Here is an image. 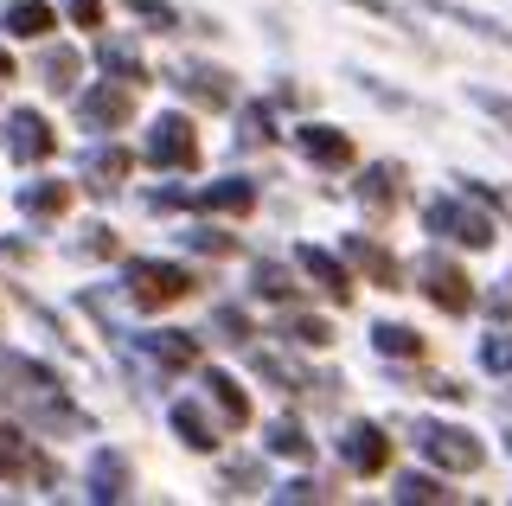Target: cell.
<instances>
[{
	"instance_id": "cell-16",
	"label": "cell",
	"mask_w": 512,
	"mask_h": 506,
	"mask_svg": "<svg viewBox=\"0 0 512 506\" xmlns=\"http://www.w3.org/2000/svg\"><path fill=\"white\" fill-rule=\"evenodd\" d=\"M135 346L154 359L160 372H186V366H199V340L180 334V327H154V334H135Z\"/></svg>"
},
{
	"instance_id": "cell-37",
	"label": "cell",
	"mask_w": 512,
	"mask_h": 506,
	"mask_svg": "<svg viewBox=\"0 0 512 506\" xmlns=\"http://www.w3.org/2000/svg\"><path fill=\"white\" fill-rule=\"evenodd\" d=\"M480 366H487L493 378H506L512 372V334H487V340H480Z\"/></svg>"
},
{
	"instance_id": "cell-29",
	"label": "cell",
	"mask_w": 512,
	"mask_h": 506,
	"mask_svg": "<svg viewBox=\"0 0 512 506\" xmlns=\"http://www.w3.org/2000/svg\"><path fill=\"white\" fill-rule=\"evenodd\" d=\"M237 148H276V122H269L263 103H244L237 109V129H231Z\"/></svg>"
},
{
	"instance_id": "cell-12",
	"label": "cell",
	"mask_w": 512,
	"mask_h": 506,
	"mask_svg": "<svg viewBox=\"0 0 512 506\" xmlns=\"http://www.w3.org/2000/svg\"><path fill=\"white\" fill-rule=\"evenodd\" d=\"M340 462L352 468V474H384L391 468V436L378 430V423H346L340 430Z\"/></svg>"
},
{
	"instance_id": "cell-26",
	"label": "cell",
	"mask_w": 512,
	"mask_h": 506,
	"mask_svg": "<svg viewBox=\"0 0 512 506\" xmlns=\"http://www.w3.org/2000/svg\"><path fill=\"white\" fill-rule=\"evenodd\" d=\"M77 71H84V58H77L71 45H52V52L39 58V84L52 90V97H71V90H77Z\"/></svg>"
},
{
	"instance_id": "cell-8",
	"label": "cell",
	"mask_w": 512,
	"mask_h": 506,
	"mask_svg": "<svg viewBox=\"0 0 512 506\" xmlns=\"http://www.w3.org/2000/svg\"><path fill=\"white\" fill-rule=\"evenodd\" d=\"M0 481H45V487L58 481V468L32 449V436L20 423H0Z\"/></svg>"
},
{
	"instance_id": "cell-31",
	"label": "cell",
	"mask_w": 512,
	"mask_h": 506,
	"mask_svg": "<svg viewBox=\"0 0 512 506\" xmlns=\"http://www.w3.org/2000/svg\"><path fill=\"white\" fill-rule=\"evenodd\" d=\"M250 289L263 295V302H295V276H288V263H276V257H263L250 270Z\"/></svg>"
},
{
	"instance_id": "cell-13",
	"label": "cell",
	"mask_w": 512,
	"mask_h": 506,
	"mask_svg": "<svg viewBox=\"0 0 512 506\" xmlns=\"http://www.w3.org/2000/svg\"><path fill=\"white\" fill-rule=\"evenodd\" d=\"M352 199H359L372 218H391L397 205H404V167H397V161H378V167H365L359 180H352Z\"/></svg>"
},
{
	"instance_id": "cell-4",
	"label": "cell",
	"mask_w": 512,
	"mask_h": 506,
	"mask_svg": "<svg viewBox=\"0 0 512 506\" xmlns=\"http://www.w3.org/2000/svg\"><path fill=\"white\" fill-rule=\"evenodd\" d=\"M141 161L160 167V173H192L199 167V135H192V122L186 116H154L148 141H141Z\"/></svg>"
},
{
	"instance_id": "cell-2",
	"label": "cell",
	"mask_w": 512,
	"mask_h": 506,
	"mask_svg": "<svg viewBox=\"0 0 512 506\" xmlns=\"http://www.w3.org/2000/svg\"><path fill=\"white\" fill-rule=\"evenodd\" d=\"M122 289H128V302H135V308H173V302H186V295L199 289V276H192L186 263L128 257V270H122Z\"/></svg>"
},
{
	"instance_id": "cell-5",
	"label": "cell",
	"mask_w": 512,
	"mask_h": 506,
	"mask_svg": "<svg viewBox=\"0 0 512 506\" xmlns=\"http://www.w3.org/2000/svg\"><path fill=\"white\" fill-rule=\"evenodd\" d=\"M416 282H423V295H429L442 314H468V308H474L468 270H461L455 257H442V250H423V257H416Z\"/></svg>"
},
{
	"instance_id": "cell-18",
	"label": "cell",
	"mask_w": 512,
	"mask_h": 506,
	"mask_svg": "<svg viewBox=\"0 0 512 506\" xmlns=\"http://www.w3.org/2000/svg\"><path fill=\"white\" fill-rule=\"evenodd\" d=\"M250 366H256V378H269V385H282V391H320V385H333L327 372H308L301 359H282V353H250Z\"/></svg>"
},
{
	"instance_id": "cell-24",
	"label": "cell",
	"mask_w": 512,
	"mask_h": 506,
	"mask_svg": "<svg viewBox=\"0 0 512 506\" xmlns=\"http://www.w3.org/2000/svg\"><path fill=\"white\" fill-rule=\"evenodd\" d=\"M0 26H7L13 39H45L58 26V13L45 7V0H7V20H0Z\"/></svg>"
},
{
	"instance_id": "cell-27",
	"label": "cell",
	"mask_w": 512,
	"mask_h": 506,
	"mask_svg": "<svg viewBox=\"0 0 512 506\" xmlns=\"http://www.w3.org/2000/svg\"><path fill=\"white\" fill-rule=\"evenodd\" d=\"M269 455H282V462H314V436L301 430L295 417H276L269 423Z\"/></svg>"
},
{
	"instance_id": "cell-17",
	"label": "cell",
	"mask_w": 512,
	"mask_h": 506,
	"mask_svg": "<svg viewBox=\"0 0 512 506\" xmlns=\"http://www.w3.org/2000/svg\"><path fill=\"white\" fill-rule=\"evenodd\" d=\"M295 148L308 154L314 167H327V173L352 167V141H346L340 129H327V122H301V129H295Z\"/></svg>"
},
{
	"instance_id": "cell-45",
	"label": "cell",
	"mask_w": 512,
	"mask_h": 506,
	"mask_svg": "<svg viewBox=\"0 0 512 506\" xmlns=\"http://www.w3.org/2000/svg\"><path fill=\"white\" fill-rule=\"evenodd\" d=\"M493 314H512V282H506V289H493Z\"/></svg>"
},
{
	"instance_id": "cell-38",
	"label": "cell",
	"mask_w": 512,
	"mask_h": 506,
	"mask_svg": "<svg viewBox=\"0 0 512 506\" xmlns=\"http://www.w3.org/2000/svg\"><path fill=\"white\" fill-rule=\"evenodd\" d=\"M256 487H263V468H256V462H231V468H224V487H218V494L231 500V494H256Z\"/></svg>"
},
{
	"instance_id": "cell-15",
	"label": "cell",
	"mask_w": 512,
	"mask_h": 506,
	"mask_svg": "<svg viewBox=\"0 0 512 506\" xmlns=\"http://www.w3.org/2000/svg\"><path fill=\"white\" fill-rule=\"evenodd\" d=\"M186 205H192V212H218V218H250V212H256V186L231 173V180L199 186V193H192Z\"/></svg>"
},
{
	"instance_id": "cell-28",
	"label": "cell",
	"mask_w": 512,
	"mask_h": 506,
	"mask_svg": "<svg viewBox=\"0 0 512 506\" xmlns=\"http://www.w3.org/2000/svg\"><path fill=\"white\" fill-rule=\"evenodd\" d=\"M372 346H378L384 359H423V334L404 327V321H378L372 327Z\"/></svg>"
},
{
	"instance_id": "cell-30",
	"label": "cell",
	"mask_w": 512,
	"mask_h": 506,
	"mask_svg": "<svg viewBox=\"0 0 512 506\" xmlns=\"http://www.w3.org/2000/svg\"><path fill=\"white\" fill-rule=\"evenodd\" d=\"M391 500L397 506H436V500H455V494H448L436 474H397V481H391Z\"/></svg>"
},
{
	"instance_id": "cell-42",
	"label": "cell",
	"mask_w": 512,
	"mask_h": 506,
	"mask_svg": "<svg viewBox=\"0 0 512 506\" xmlns=\"http://www.w3.org/2000/svg\"><path fill=\"white\" fill-rule=\"evenodd\" d=\"M423 391H436V398H448V404H461V398H468V385H455V378H429Z\"/></svg>"
},
{
	"instance_id": "cell-41",
	"label": "cell",
	"mask_w": 512,
	"mask_h": 506,
	"mask_svg": "<svg viewBox=\"0 0 512 506\" xmlns=\"http://www.w3.org/2000/svg\"><path fill=\"white\" fill-rule=\"evenodd\" d=\"M64 13H71L84 33H90V26H103V0H64Z\"/></svg>"
},
{
	"instance_id": "cell-35",
	"label": "cell",
	"mask_w": 512,
	"mask_h": 506,
	"mask_svg": "<svg viewBox=\"0 0 512 506\" xmlns=\"http://www.w3.org/2000/svg\"><path fill=\"white\" fill-rule=\"evenodd\" d=\"M128 13H135L148 33H173V26H180V7H167V0H128Z\"/></svg>"
},
{
	"instance_id": "cell-25",
	"label": "cell",
	"mask_w": 512,
	"mask_h": 506,
	"mask_svg": "<svg viewBox=\"0 0 512 506\" xmlns=\"http://www.w3.org/2000/svg\"><path fill=\"white\" fill-rule=\"evenodd\" d=\"M416 7H429V13H442V20H455V26H468L474 39H493V45H512V33L500 20H487V13H474V7H455V0H416Z\"/></svg>"
},
{
	"instance_id": "cell-10",
	"label": "cell",
	"mask_w": 512,
	"mask_h": 506,
	"mask_svg": "<svg viewBox=\"0 0 512 506\" xmlns=\"http://www.w3.org/2000/svg\"><path fill=\"white\" fill-rule=\"evenodd\" d=\"M84 494H90L96 506H116V500L135 494V468H128V455H122V449H96V455H90V468H84Z\"/></svg>"
},
{
	"instance_id": "cell-32",
	"label": "cell",
	"mask_w": 512,
	"mask_h": 506,
	"mask_svg": "<svg viewBox=\"0 0 512 506\" xmlns=\"http://www.w3.org/2000/svg\"><path fill=\"white\" fill-rule=\"evenodd\" d=\"M276 334H282L288 346H327V340H333V327L320 321V314H282Z\"/></svg>"
},
{
	"instance_id": "cell-22",
	"label": "cell",
	"mask_w": 512,
	"mask_h": 506,
	"mask_svg": "<svg viewBox=\"0 0 512 506\" xmlns=\"http://www.w3.org/2000/svg\"><path fill=\"white\" fill-rule=\"evenodd\" d=\"M64 205H71V180H26L20 186L26 218H64Z\"/></svg>"
},
{
	"instance_id": "cell-20",
	"label": "cell",
	"mask_w": 512,
	"mask_h": 506,
	"mask_svg": "<svg viewBox=\"0 0 512 506\" xmlns=\"http://www.w3.org/2000/svg\"><path fill=\"white\" fill-rule=\"evenodd\" d=\"M173 436H180L192 455H212L218 449V423L205 417V404H192V398L173 404Z\"/></svg>"
},
{
	"instance_id": "cell-6",
	"label": "cell",
	"mask_w": 512,
	"mask_h": 506,
	"mask_svg": "<svg viewBox=\"0 0 512 506\" xmlns=\"http://www.w3.org/2000/svg\"><path fill=\"white\" fill-rule=\"evenodd\" d=\"M173 90L192 103V109H231L237 103V77L218 71V65H173Z\"/></svg>"
},
{
	"instance_id": "cell-44",
	"label": "cell",
	"mask_w": 512,
	"mask_h": 506,
	"mask_svg": "<svg viewBox=\"0 0 512 506\" xmlns=\"http://www.w3.org/2000/svg\"><path fill=\"white\" fill-rule=\"evenodd\" d=\"M0 263H26V244H7V237H0Z\"/></svg>"
},
{
	"instance_id": "cell-11",
	"label": "cell",
	"mask_w": 512,
	"mask_h": 506,
	"mask_svg": "<svg viewBox=\"0 0 512 506\" xmlns=\"http://www.w3.org/2000/svg\"><path fill=\"white\" fill-rule=\"evenodd\" d=\"M340 263H352V270H359L365 282H378V289H404V263H397L378 237H365V231H352L340 244Z\"/></svg>"
},
{
	"instance_id": "cell-9",
	"label": "cell",
	"mask_w": 512,
	"mask_h": 506,
	"mask_svg": "<svg viewBox=\"0 0 512 506\" xmlns=\"http://www.w3.org/2000/svg\"><path fill=\"white\" fill-rule=\"evenodd\" d=\"M7 154L20 167H39V161H52L58 154V135H52V122L39 116V109H13L7 116Z\"/></svg>"
},
{
	"instance_id": "cell-34",
	"label": "cell",
	"mask_w": 512,
	"mask_h": 506,
	"mask_svg": "<svg viewBox=\"0 0 512 506\" xmlns=\"http://www.w3.org/2000/svg\"><path fill=\"white\" fill-rule=\"evenodd\" d=\"M77 257H90V263H109V257H122L116 231H109V225H84V237H77Z\"/></svg>"
},
{
	"instance_id": "cell-7",
	"label": "cell",
	"mask_w": 512,
	"mask_h": 506,
	"mask_svg": "<svg viewBox=\"0 0 512 506\" xmlns=\"http://www.w3.org/2000/svg\"><path fill=\"white\" fill-rule=\"evenodd\" d=\"M77 122H84V129H128V122H135V90L128 84H90L84 97H77Z\"/></svg>"
},
{
	"instance_id": "cell-43",
	"label": "cell",
	"mask_w": 512,
	"mask_h": 506,
	"mask_svg": "<svg viewBox=\"0 0 512 506\" xmlns=\"http://www.w3.org/2000/svg\"><path fill=\"white\" fill-rule=\"evenodd\" d=\"M346 7H359V13H378V20H384V13H391V0H346Z\"/></svg>"
},
{
	"instance_id": "cell-14",
	"label": "cell",
	"mask_w": 512,
	"mask_h": 506,
	"mask_svg": "<svg viewBox=\"0 0 512 506\" xmlns=\"http://www.w3.org/2000/svg\"><path fill=\"white\" fill-rule=\"evenodd\" d=\"M295 270L308 276V282H320V289H327L340 308L352 302V270H346L340 257H333V250H320V244H301V250H295Z\"/></svg>"
},
{
	"instance_id": "cell-39",
	"label": "cell",
	"mask_w": 512,
	"mask_h": 506,
	"mask_svg": "<svg viewBox=\"0 0 512 506\" xmlns=\"http://www.w3.org/2000/svg\"><path fill=\"white\" fill-rule=\"evenodd\" d=\"M276 500H282V506H288V500H333V487H320V481H308V474H301V481L276 487Z\"/></svg>"
},
{
	"instance_id": "cell-23",
	"label": "cell",
	"mask_w": 512,
	"mask_h": 506,
	"mask_svg": "<svg viewBox=\"0 0 512 506\" xmlns=\"http://www.w3.org/2000/svg\"><path fill=\"white\" fill-rule=\"evenodd\" d=\"M205 398L218 404V423H231V430H244V423H250V398L237 391L231 372H205Z\"/></svg>"
},
{
	"instance_id": "cell-33",
	"label": "cell",
	"mask_w": 512,
	"mask_h": 506,
	"mask_svg": "<svg viewBox=\"0 0 512 506\" xmlns=\"http://www.w3.org/2000/svg\"><path fill=\"white\" fill-rule=\"evenodd\" d=\"M180 244H186V250H199V257H237V237H231V231H212V225L180 231Z\"/></svg>"
},
{
	"instance_id": "cell-46",
	"label": "cell",
	"mask_w": 512,
	"mask_h": 506,
	"mask_svg": "<svg viewBox=\"0 0 512 506\" xmlns=\"http://www.w3.org/2000/svg\"><path fill=\"white\" fill-rule=\"evenodd\" d=\"M0 77H13V58L7 52H0Z\"/></svg>"
},
{
	"instance_id": "cell-40",
	"label": "cell",
	"mask_w": 512,
	"mask_h": 506,
	"mask_svg": "<svg viewBox=\"0 0 512 506\" xmlns=\"http://www.w3.org/2000/svg\"><path fill=\"white\" fill-rule=\"evenodd\" d=\"M468 97H474L480 109H487V116H500L506 129H512V97H500V90H468Z\"/></svg>"
},
{
	"instance_id": "cell-3",
	"label": "cell",
	"mask_w": 512,
	"mask_h": 506,
	"mask_svg": "<svg viewBox=\"0 0 512 506\" xmlns=\"http://www.w3.org/2000/svg\"><path fill=\"white\" fill-rule=\"evenodd\" d=\"M416 449L429 455V468H442V474H474V468H487V442H480L474 430H461V423H416Z\"/></svg>"
},
{
	"instance_id": "cell-36",
	"label": "cell",
	"mask_w": 512,
	"mask_h": 506,
	"mask_svg": "<svg viewBox=\"0 0 512 506\" xmlns=\"http://www.w3.org/2000/svg\"><path fill=\"white\" fill-rule=\"evenodd\" d=\"M212 334H218V340H231V346H244V340H250V314H244V308H231V302L212 308Z\"/></svg>"
},
{
	"instance_id": "cell-1",
	"label": "cell",
	"mask_w": 512,
	"mask_h": 506,
	"mask_svg": "<svg viewBox=\"0 0 512 506\" xmlns=\"http://www.w3.org/2000/svg\"><path fill=\"white\" fill-rule=\"evenodd\" d=\"M423 225L448 237V244H461V250H487L493 237H500V225H493V212H480L474 193H442V199H429L423 205Z\"/></svg>"
},
{
	"instance_id": "cell-19",
	"label": "cell",
	"mask_w": 512,
	"mask_h": 506,
	"mask_svg": "<svg viewBox=\"0 0 512 506\" xmlns=\"http://www.w3.org/2000/svg\"><path fill=\"white\" fill-rule=\"evenodd\" d=\"M96 65H103L109 84L148 90V65H141V52H135V45H122V39H96Z\"/></svg>"
},
{
	"instance_id": "cell-21",
	"label": "cell",
	"mask_w": 512,
	"mask_h": 506,
	"mask_svg": "<svg viewBox=\"0 0 512 506\" xmlns=\"http://www.w3.org/2000/svg\"><path fill=\"white\" fill-rule=\"evenodd\" d=\"M128 173H135V154L128 148H90L84 154V180L96 186V193H116Z\"/></svg>"
}]
</instances>
